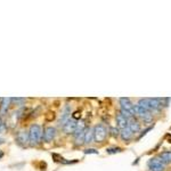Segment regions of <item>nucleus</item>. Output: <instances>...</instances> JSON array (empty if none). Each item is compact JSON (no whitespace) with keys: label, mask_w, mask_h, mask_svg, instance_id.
Instances as JSON below:
<instances>
[{"label":"nucleus","mask_w":171,"mask_h":171,"mask_svg":"<svg viewBox=\"0 0 171 171\" xmlns=\"http://www.w3.org/2000/svg\"><path fill=\"white\" fill-rule=\"evenodd\" d=\"M161 160L164 163H171V151H164L160 154Z\"/></svg>","instance_id":"17"},{"label":"nucleus","mask_w":171,"mask_h":171,"mask_svg":"<svg viewBox=\"0 0 171 171\" xmlns=\"http://www.w3.org/2000/svg\"><path fill=\"white\" fill-rule=\"evenodd\" d=\"M106 152L109 154H115V153H121L122 152V148L121 147H109L106 149Z\"/></svg>","instance_id":"18"},{"label":"nucleus","mask_w":171,"mask_h":171,"mask_svg":"<svg viewBox=\"0 0 171 171\" xmlns=\"http://www.w3.org/2000/svg\"><path fill=\"white\" fill-rule=\"evenodd\" d=\"M42 137V129L39 124H32L29 130V139L31 145L39 144Z\"/></svg>","instance_id":"2"},{"label":"nucleus","mask_w":171,"mask_h":171,"mask_svg":"<svg viewBox=\"0 0 171 171\" xmlns=\"http://www.w3.org/2000/svg\"><path fill=\"white\" fill-rule=\"evenodd\" d=\"M83 152H85V154H98V151L95 148H87Z\"/></svg>","instance_id":"19"},{"label":"nucleus","mask_w":171,"mask_h":171,"mask_svg":"<svg viewBox=\"0 0 171 171\" xmlns=\"http://www.w3.org/2000/svg\"><path fill=\"white\" fill-rule=\"evenodd\" d=\"M16 142H18L20 145L22 146H25L28 142H30L29 139V134H26L25 131H20L17 135H16Z\"/></svg>","instance_id":"10"},{"label":"nucleus","mask_w":171,"mask_h":171,"mask_svg":"<svg viewBox=\"0 0 171 171\" xmlns=\"http://www.w3.org/2000/svg\"><path fill=\"white\" fill-rule=\"evenodd\" d=\"M56 136V129L54 127H47L45 129V132H43V139L45 142H52Z\"/></svg>","instance_id":"7"},{"label":"nucleus","mask_w":171,"mask_h":171,"mask_svg":"<svg viewBox=\"0 0 171 171\" xmlns=\"http://www.w3.org/2000/svg\"><path fill=\"white\" fill-rule=\"evenodd\" d=\"M128 128L135 134V132H138L139 130H140V123L137 121V120H135L134 117H130L129 119V123H128Z\"/></svg>","instance_id":"11"},{"label":"nucleus","mask_w":171,"mask_h":171,"mask_svg":"<svg viewBox=\"0 0 171 171\" xmlns=\"http://www.w3.org/2000/svg\"><path fill=\"white\" fill-rule=\"evenodd\" d=\"M10 102H12V98H2L1 99V104H0V114L1 115H5L7 113Z\"/></svg>","instance_id":"12"},{"label":"nucleus","mask_w":171,"mask_h":171,"mask_svg":"<svg viewBox=\"0 0 171 171\" xmlns=\"http://www.w3.org/2000/svg\"><path fill=\"white\" fill-rule=\"evenodd\" d=\"M5 142V140H3V139H2V138H0V144H2V142Z\"/></svg>","instance_id":"26"},{"label":"nucleus","mask_w":171,"mask_h":171,"mask_svg":"<svg viewBox=\"0 0 171 171\" xmlns=\"http://www.w3.org/2000/svg\"><path fill=\"white\" fill-rule=\"evenodd\" d=\"M94 136H95V142H103L106 139L107 136V130L103 124H98L94 128Z\"/></svg>","instance_id":"3"},{"label":"nucleus","mask_w":171,"mask_h":171,"mask_svg":"<svg viewBox=\"0 0 171 171\" xmlns=\"http://www.w3.org/2000/svg\"><path fill=\"white\" fill-rule=\"evenodd\" d=\"M120 105H121V113L123 114L126 117L130 119L134 115H136L135 113V105L130 102L129 98H120Z\"/></svg>","instance_id":"1"},{"label":"nucleus","mask_w":171,"mask_h":171,"mask_svg":"<svg viewBox=\"0 0 171 171\" xmlns=\"http://www.w3.org/2000/svg\"><path fill=\"white\" fill-rule=\"evenodd\" d=\"M77 124L78 122L74 119H70L64 126H63V130L65 134H74L75 129H77Z\"/></svg>","instance_id":"6"},{"label":"nucleus","mask_w":171,"mask_h":171,"mask_svg":"<svg viewBox=\"0 0 171 171\" xmlns=\"http://www.w3.org/2000/svg\"><path fill=\"white\" fill-rule=\"evenodd\" d=\"M135 113H136V115H138L140 117V120H142L144 122H151L153 119L152 112L145 110L144 107L139 106V105H135Z\"/></svg>","instance_id":"4"},{"label":"nucleus","mask_w":171,"mask_h":171,"mask_svg":"<svg viewBox=\"0 0 171 171\" xmlns=\"http://www.w3.org/2000/svg\"><path fill=\"white\" fill-rule=\"evenodd\" d=\"M95 140V136H94V129L91 128H87L86 129V136H85V142L86 144H90Z\"/></svg>","instance_id":"15"},{"label":"nucleus","mask_w":171,"mask_h":171,"mask_svg":"<svg viewBox=\"0 0 171 171\" xmlns=\"http://www.w3.org/2000/svg\"><path fill=\"white\" fill-rule=\"evenodd\" d=\"M148 168L151 171H163L166 163L161 160V157H153L148 161Z\"/></svg>","instance_id":"5"},{"label":"nucleus","mask_w":171,"mask_h":171,"mask_svg":"<svg viewBox=\"0 0 171 171\" xmlns=\"http://www.w3.org/2000/svg\"><path fill=\"white\" fill-rule=\"evenodd\" d=\"M152 129H153V127H149V128H147V129H146L145 131H142V134L140 135V136H139V137H138V139H140V138H142L144 135H146V134H147V132H148L149 130H152Z\"/></svg>","instance_id":"22"},{"label":"nucleus","mask_w":171,"mask_h":171,"mask_svg":"<svg viewBox=\"0 0 171 171\" xmlns=\"http://www.w3.org/2000/svg\"><path fill=\"white\" fill-rule=\"evenodd\" d=\"M80 117V115H79V112H75V113L73 114V119L75 120V119H79Z\"/></svg>","instance_id":"24"},{"label":"nucleus","mask_w":171,"mask_h":171,"mask_svg":"<svg viewBox=\"0 0 171 171\" xmlns=\"http://www.w3.org/2000/svg\"><path fill=\"white\" fill-rule=\"evenodd\" d=\"M70 116H71V110H70L69 106H65L64 110H63V113L60 115V119H59V126L63 127L70 120Z\"/></svg>","instance_id":"9"},{"label":"nucleus","mask_w":171,"mask_h":171,"mask_svg":"<svg viewBox=\"0 0 171 171\" xmlns=\"http://www.w3.org/2000/svg\"><path fill=\"white\" fill-rule=\"evenodd\" d=\"M148 102H149V106H151V110L152 111L160 110L161 106H162L160 99H157V98H148Z\"/></svg>","instance_id":"14"},{"label":"nucleus","mask_w":171,"mask_h":171,"mask_svg":"<svg viewBox=\"0 0 171 171\" xmlns=\"http://www.w3.org/2000/svg\"><path fill=\"white\" fill-rule=\"evenodd\" d=\"M2 156H3V152H2V151H0V159H1Z\"/></svg>","instance_id":"25"},{"label":"nucleus","mask_w":171,"mask_h":171,"mask_svg":"<svg viewBox=\"0 0 171 171\" xmlns=\"http://www.w3.org/2000/svg\"><path fill=\"white\" fill-rule=\"evenodd\" d=\"M116 123H117V127L122 130V129H124V128H128V123H129V119L128 117H126L123 114L121 113H117L116 114Z\"/></svg>","instance_id":"8"},{"label":"nucleus","mask_w":171,"mask_h":171,"mask_svg":"<svg viewBox=\"0 0 171 171\" xmlns=\"http://www.w3.org/2000/svg\"><path fill=\"white\" fill-rule=\"evenodd\" d=\"M120 136H121V138H122L124 142H128V140H130V139L132 138L134 132H132L129 128H124V129H122V130L120 131Z\"/></svg>","instance_id":"13"},{"label":"nucleus","mask_w":171,"mask_h":171,"mask_svg":"<svg viewBox=\"0 0 171 171\" xmlns=\"http://www.w3.org/2000/svg\"><path fill=\"white\" fill-rule=\"evenodd\" d=\"M2 131H5V124L0 119V132H2Z\"/></svg>","instance_id":"23"},{"label":"nucleus","mask_w":171,"mask_h":171,"mask_svg":"<svg viewBox=\"0 0 171 171\" xmlns=\"http://www.w3.org/2000/svg\"><path fill=\"white\" fill-rule=\"evenodd\" d=\"M86 129H87V128H86ZM86 129L82 130V131H80V132H78V134H74V136H75V144H77V145H82V144L85 142Z\"/></svg>","instance_id":"16"},{"label":"nucleus","mask_w":171,"mask_h":171,"mask_svg":"<svg viewBox=\"0 0 171 171\" xmlns=\"http://www.w3.org/2000/svg\"><path fill=\"white\" fill-rule=\"evenodd\" d=\"M110 130H111V134H112V136H114V137H117V136L120 135V132H119V129H116V128H111Z\"/></svg>","instance_id":"20"},{"label":"nucleus","mask_w":171,"mask_h":171,"mask_svg":"<svg viewBox=\"0 0 171 171\" xmlns=\"http://www.w3.org/2000/svg\"><path fill=\"white\" fill-rule=\"evenodd\" d=\"M12 102H15L17 104H22V103L25 102V99L24 98H12Z\"/></svg>","instance_id":"21"}]
</instances>
